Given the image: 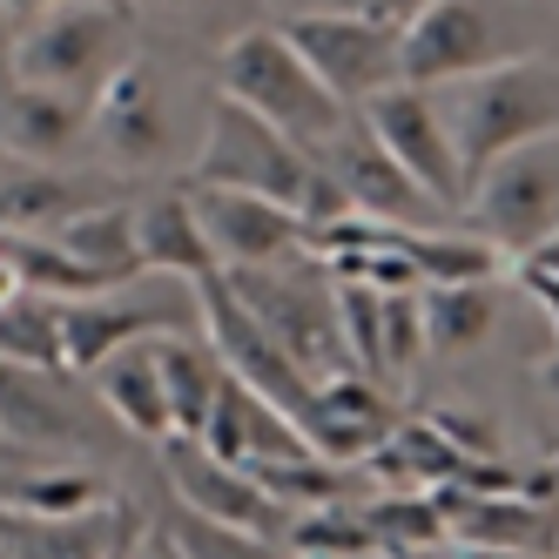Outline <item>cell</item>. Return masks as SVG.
<instances>
[{"label":"cell","mask_w":559,"mask_h":559,"mask_svg":"<svg viewBox=\"0 0 559 559\" xmlns=\"http://www.w3.org/2000/svg\"><path fill=\"white\" fill-rule=\"evenodd\" d=\"M284 34L310 61V74L350 115L405 82V34L397 27H378V21H284Z\"/></svg>","instance_id":"7c38bea8"},{"label":"cell","mask_w":559,"mask_h":559,"mask_svg":"<svg viewBox=\"0 0 559 559\" xmlns=\"http://www.w3.org/2000/svg\"><path fill=\"white\" fill-rule=\"evenodd\" d=\"M465 552V546H459ZM465 559H552V552H465Z\"/></svg>","instance_id":"7bdbcfd3"},{"label":"cell","mask_w":559,"mask_h":559,"mask_svg":"<svg viewBox=\"0 0 559 559\" xmlns=\"http://www.w3.org/2000/svg\"><path fill=\"white\" fill-rule=\"evenodd\" d=\"M189 182V176H182ZM195 195V216H203V236L216 250V276L229 270H276V263H304V216L270 203V195H243V189H210V182H189Z\"/></svg>","instance_id":"2e32d148"},{"label":"cell","mask_w":559,"mask_h":559,"mask_svg":"<svg viewBox=\"0 0 559 559\" xmlns=\"http://www.w3.org/2000/svg\"><path fill=\"white\" fill-rule=\"evenodd\" d=\"M8 169H14V155H8V148H0V176H8Z\"/></svg>","instance_id":"7dc6e473"},{"label":"cell","mask_w":559,"mask_h":559,"mask_svg":"<svg viewBox=\"0 0 559 559\" xmlns=\"http://www.w3.org/2000/svg\"><path fill=\"white\" fill-rule=\"evenodd\" d=\"M459 223L478 229V236H492L512 263L526 250H539L559 229V135L533 142V148H512L492 169H478Z\"/></svg>","instance_id":"30bf717a"},{"label":"cell","mask_w":559,"mask_h":559,"mask_svg":"<svg viewBox=\"0 0 559 559\" xmlns=\"http://www.w3.org/2000/svg\"><path fill=\"white\" fill-rule=\"evenodd\" d=\"M155 344H163V337L129 344V350L102 357V365L88 371L95 378V405L108 412V425L129 431V438H142V445H163V438L176 431L169 391H163V350H155Z\"/></svg>","instance_id":"cb8c5ba5"},{"label":"cell","mask_w":559,"mask_h":559,"mask_svg":"<svg viewBox=\"0 0 559 559\" xmlns=\"http://www.w3.org/2000/svg\"><path fill=\"white\" fill-rule=\"evenodd\" d=\"M0 148L14 163H41V169H68L88 148V102H68L55 88L14 82L0 95Z\"/></svg>","instance_id":"7402d4cb"},{"label":"cell","mask_w":559,"mask_h":559,"mask_svg":"<svg viewBox=\"0 0 559 559\" xmlns=\"http://www.w3.org/2000/svg\"><path fill=\"white\" fill-rule=\"evenodd\" d=\"M425 357V310L418 290H384V384L397 391Z\"/></svg>","instance_id":"e575fe53"},{"label":"cell","mask_w":559,"mask_h":559,"mask_svg":"<svg viewBox=\"0 0 559 559\" xmlns=\"http://www.w3.org/2000/svg\"><path fill=\"white\" fill-rule=\"evenodd\" d=\"M135 14H163V21H203L216 0H129Z\"/></svg>","instance_id":"74e56055"},{"label":"cell","mask_w":559,"mask_h":559,"mask_svg":"<svg viewBox=\"0 0 559 559\" xmlns=\"http://www.w3.org/2000/svg\"><path fill=\"white\" fill-rule=\"evenodd\" d=\"M102 418L108 412L74 391V371H48V365H14V357H0V445L74 452V445H95Z\"/></svg>","instance_id":"4fadbf2b"},{"label":"cell","mask_w":559,"mask_h":559,"mask_svg":"<svg viewBox=\"0 0 559 559\" xmlns=\"http://www.w3.org/2000/svg\"><path fill=\"white\" fill-rule=\"evenodd\" d=\"M397 397L391 384L365 378V371H337L310 391V405L297 412V431L310 438V452L317 459H331V465H365L384 438L397 431Z\"/></svg>","instance_id":"ac0fdd59"},{"label":"cell","mask_w":559,"mask_h":559,"mask_svg":"<svg viewBox=\"0 0 559 559\" xmlns=\"http://www.w3.org/2000/svg\"><path fill=\"white\" fill-rule=\"evenodd\" d=\"M169 539H176L189 559H297L284 539L236 533V526H216V519H195V512H176V519H169Z\"/></svg>","instance_id":"836d02e7"},{"label":"cell","mask_w":559,"mask_h":559,"mask_svg":"<svg viewBox=\"0 0 559 559\" xmlns=\"http://www.w3.org/2000/svg\"><path fill=\"white\" fill-rule=\"evenodd\" d=\"M438 102L452 115L465 176H478V169H492L499 155L559 135V61H546V55L506 61L492 74H472V82L438 88Z\"/></svg>","instance_id":"3957f363"},{"label":"cell","mask_w":559,"mask_h":559,"mask_svg":"<svg viewBox=\"0 0 559 559\" xmlns=\"http://www.w3.org/2000/svg\"><path fill=\"white\" fill-rule=\"evenodd\" d=\"M142 533H148V526H142ZM142 533H135V539H129V546H122V552H115V559H135V546H142Z\"/></svg>","instance_id":"bcb514c9"},{"label":"cell","mask_w":559,"mask_h":559,"mask_svg":"<svg viewBox=\"0 0 559 559\" xmlns=\"http://www.w3.org/2000/svg\"><path fill=\"white\" fill-rule=\"evenodd\" d=\"M203 331V284H182V276H129L115 290H88L61 304V344H68V371L88 378L102 357L148 344V337H182Z\"/></svg>","instance_id":"5b68a950"},{"label":"cell","mask_w":559,"mask_h":559,"mask_svg":"<svg viewBox=\"0 0 559 559\" xmlns=\"http://www.w3.org/2000/svg\"><path fill=\"white\" fill-rule=\"evenodd\" d=\"M405 559H465L459 546H431V552H405Z\"/></svg>","instance_id":"ee69618b"},{"label":"cell","mask_w":559,"mask_h":559,"mask_svg":"<svg viewBox=\"0 0 559 559\" xmlns=\"http://www.w3.org/2000/svg\"><path fill=\"white\" fill-rule=\"evenodd\" d=\"M55 243L82 263L102 290H115V284H129V276H142V243H135V203L129 195H115V203H95V210H82L74 223H61L55 229Z\"/></svg>","instance_id":"4316f807"},{"label":"cell","mask_w":559,"mask_h":559,"mask_svg":"<svg viewBox=\"0 0 559 559\" xmlns=\"http://www.w3.org/2000/svg\"><path fill=\"white\" fill-rule=\"evenodd\" d=\"M270 8L284 21H378V27L405 34L425 0H270Z\"/></svg>","instance_id":"d590c367"},{"label":"cell","mask_w":559,"mask_h":559,"mask_svg":"<svg viewBox=\"0 0 559 559\" xmlns=\"http://www.w3.org/2000/svg\"><path fill=\"white\" fill-rule=\"evenodd\" d=\"M88 142L108 169H129V176H163V169H189V129H182V95H176V74L135 55L115 82L88 102Z\"/></svg>","instance_id":"52a82bcc"},{"label":"cell","mask_w":559,"mask_h":559,"mask_svg":"<svg viewBox=\"0 0 559 559\" xmlns=\"http://www.w3.org/2000/svg\"><path fill=\"white\" fill-rule=\"evenodd\" d=\"M445 539L465 552H552L559 559V499L546 492V472H533L512 492H478V486H445Z\"/></svg>","instance_id":"5bb4252c"},{"label":"cell","mask_w":559,"mask_h":559,"mask_svg":"<svg viewBox=\"0 0 559 559\" xmlns=\"http://www.w3.org/2000/svg\"><path fill=\"white\" fill-rule=\"evenodd\" d=\"M189 182L270 195V203L304 216L310 189H317V155H304L290 135H276L243 102L210 95L203 102V135H195V155H189Z\"/></svg>","instance_id":"8992f818"},{"label":"cell","mask_w":559,"mask_h":559,"mask_svg":"<svg viewBox=\"0 0 559 559\" xmlns=\"http://www.w3.org/2000/svg\"><path fill=\"white\" fill-rule=\"evenodd\" d=\"M506 284H431L418 290V310H425V350H445V357H465L492 337L499 324V297Z\"/></svg>","instance_id":"f546056e"},{"label":"cell","mask_w":559,"mask_h":559,"mask_svg":"<svg viewBox=\"0 0 559 559\" xmlns=\"http://www.w3.org/2000/svg\"><path fill=\"white\" fill-rule=\"evenodd\" d=\"M223 284L257 310V324L297 357L310 384L350 371L344 324H337V284H331V270L317 263V257L276 263V270H229Z\"/></svg>","instance_id":"ba28073f"},{"label":"cell","mask_w":559,"mask_h":559,"mask_svg":"<svg viewBox=\"0 0 559 559\" xmlns=\"http://www.w3.org/2000/svg\"><path fill=\"white\" fill-rule=\"evenodd\" d=\"M297 559H365L378 552L371 526H365V506H317V512H297L290 519V539H284Z\"/></svg>","instance_id":"d6a6232c"},{"label":"cell","mask_w":559,"mask_h":559,"mask_svg":"<svg viewBox=\"0 0 559 559\" xmlns=\"http://www.w3.org/2000/svg\"><path fill=\"white\" fill-rule=\"evenodd\" d=\"M155 465H163V486H169L176 512L216 519V526H236V533H263V539H290V512L257 486V472L216 459L203 438L169 431L155 445Z\"/></svg>","instance_id":"8fae6325"},{"label":"cell","mask_w":559,"mask_h":559,"mask_svg":"<svg viewBox=\"0 0 559 559\" xmlns=\"http://www.w3.org/2000/svg\"><path fill=\"white\" fill-rule=\"evenodd\" d=\"M539 472H546V492L559 499V459H552V465H539Z\"/></svg>","instance_id":"f6af8a7d"},{"label":"cell","mask_w":559,"mask_h":559,"mask_svg":"<svg viewBox=\"0 0 559 559\" xmlns=\"http://www.w3.org/2000/svg\"><path fill=\"white\" fill-rule=\"evenodd\" d=\"M539 55V8L533 0H425L405 27V82L452 88L472 74Z\"/></svg>","instance_id":"7a4b0ae2"},{"label":"cell","mask_w":559,"mask_h":559,"mask_svg":"<svg viewBox=\"0 0 559 559\" xmlns=\"http://www.w3.org/2000/svg\"><path fill=\"white\" fill-rule=\"evenodd\" d=\"M539 391H546V397H552V405H559V350H552V357H546V365H539Z\"/></svg>","instance_id":"b9f144b4"},{"label":"cell","mask_w":559,"mask_h":559,"mask_svg":"<svg viewBox=\"0 0 559 559\" xmlns=\"http://www.w3.org/2000/svg\"><path fill=\"white\" fill-rule=\"evenodd\" d=\"M203 445H210L216 459H229V465L257 472V465L304 459V452H310V438L297 431V418H290V412H276L270 397H257L250 384L223 378L216 405H210V425H203Z\"/></svg>","instance_id":"ffe728a7"},{"label":"cell","mask_w":559,"mask_h":559,"mask_svg":"<svg viewBox=\"0 0 559 559\" xmlns=\"http://www.w3.org/2000/svg\"><path fill=\"white\" fill-rule=\"evenodd\" d=\"M357 122H365L391 163L405 169V176L431 195V203L459 223L465 195H472V176H465V155H459V135H452V115H445V102H438V88L397 82V88H384L378 102L357 108Z\"/></svg>","instance_id":"9c48e42d"},{"label":"cell","mask_w":559,"mask_h":559,"mask_svg":"<svg viewBox=\"0 0 559 559\" xmlns=\"http://www.w3.org/2000/svg\"><path fill=\"white\" fill-rule=\"evenodd\" d=\"M216 95L263 115V122L276 135H290L304 155H324L357 122V115L310 74V61L290 48L284 27H236L216 48Z\"/></svg>","instance_id":"6da1fadb"},{"label":"cell","mask_w":559,"mask_h":559,"mask_svg":"<svg viewBox=\"0 0 559 559\" xmlns=\"http://www.w3.org/2000/svg\"><path fill=\"white\" fill-rule=\"evenodd\" d=\"M108 176H82V169H41V163H14L0 176V229L8 236H55L61 223H74L95 203H115Z\"/></svg>","instance_id":"44dd1931"},{"label":"cell","mask_w":559,"mask_h":559,"mask_svg":"<svg viewBox=\"0 0 559 559\" xmlns=\"http://www.w3.org/2000/svg\"><path fill=\"white\" fill-rule=\"evenodd\" d=\"M21 82V21L0 8V95Z\"/></svg>","instance_id":"8d00e7d4"},{"label":"cell","mask_w":559,"mask_h":559,"mask_svg":"<svg viewBox=\"0 0 559 559\" xmlns=\"http://www.w3.org/2000/svg\"><path fill=\"white\" fill-rule=\"evenodd\" d=\"M14 21H41V14H61V8H95V0H0Z\"/></svg>","instance_id":"60d3db41"},{"label":"cell","mask_w":559,"mask_h":559,"mask_svg":"<svg viewBox=\"0 0 559 559\" xmlns=\"http://www.w3.org/2000/svg\"><path fill=\"white\" fill-rule=\"evenodd\" d=\"M378 492H445L465 478V452L452 445L431 418H397V431L365 459Z\"/></svg>","instance_id":"484cf974"},{"label":"cell","mask_w":559,"mask_h":559,"mask_svg":"<svg viewBox=\"0 0 559 559\" xmlns=\"http://www.w3.org/2000/svg\"><path fill=\"white\" fill-rule=\"evenodd\" d=\"M108 478L68 452H21V445H0V512H95L108 506Z\"/></svg>","instance_id":"603a6c76"},{"label":"cell","mask_w":559,"mask_h":559,"mask_svg":"<svg viewBox=\"0 0 559 559\" xmlns=\"http://www.w3.org/2000/svg\"><path fill=\"white\" fill-rule=\"evenodd\" d=\"M203 337L216 344L223 371H229L236 384H250L257 397H270L276 412H290V418H297V412L310 405V391H317V384L304 378V365H297V357L257 324V310L236 297L223 276H210V284H203Z\"/></svg>","instance_id":"9a60e30c"},{"label":"cell","mask_w":559,"mask_h":559,"mask_svg":"<svg viewBox=\"0 0 559 559\" xmlns=\"http://www.w3.org/2000/svg\"><path fill=\"white\" fill-rule=\"evenodd\" d=\"M0 357L14 365H48L68 371V344H61V304L41 290H21L0 304Z\"/></svg>","instance_id":"1f68e13d"},{"label":"cell","mask_w":559,"mask_h":559,"mask_svg":"<svg viewBox=\"0 0 559 559\" xmlns=\"http://www.w3.org/2000/svg\"><path fill=\"white\" fill-rule=\"evenodd\" d=\"M405 257L418 263V284H499L506 276V250L492 236H478L465 223H438V229H405Z\"/></svg>","instance_id":"83f0119b"},{"label":"cell","mask_w":559,"mask_h":559,"mask_svg":"<svg viewBox=\"0 0 559 559\" xmlns=\"http://www.w3.org/2000/svg\"><path fill=\"white\" fill-rule=\"evenodd\" d=\"M135 243H142V270L155 276H182V284H210L216 276V250L203 236L189 182H169L135 203Z\"/></svg>","instance_id":"d4e9b609"},{"label":"cell","mask_w":559,"mask_h":559,"mask_svg":"<svg viewBox=\"0 0 559 559\" xmlns=\"http://www.w3.org/2000/svg\"><path fill=\"white\" fill-rule=\"evenodd\" d=\"M512 270H533V276H552V284H559V229L546 236V243H539V250H526V257H519Z\"/></svg>","instance_id":"ab89813d"},{"label":"cell","mask_w":559,"mask_h":559,"mask_svg":"<svg viewBox=\"0 0 559 559\" xmlns=\"http://www.w3.org/2000/svg\"><path fill=\"white\" fill-rule=\"evenodd\" d=\"M317 169L344 189V203H350L357 216H378V223H391V229H438V223H452V216L438 210L431 195L378 148V135H371L365 122H350L324 155H317Z\"/></svg>","instance_id":"e0dca14e"},{"label":"cell","mask_w":559,"mask_h":559,"mask_svg":"<svg viewBox=\"0 0 559 559\" xmlns=\"http://www.w3.org/2000/svg\"><path fill=\"white\" fill-rule=\"evenodd\" d=\"M135 55H142V14L129 0H95V8L21 21V82L55 88L68 102H95Z\"/></svg>","instance_id":"277c9868"},{"label":"cell","mask_w":559,"mask_h":559,"mask_svg":"<svg viewBox=\"0 0 559 559\" xmlns=\"http://www.w3.org/2000/svg\"><path fill=\"white\" fill-rule=\"evenodd\" d=\"M163 350V391H169V418L182 438H203L210 425V405H216V391H223V357L203 331H182V337H163L155 344Z\"/></svg>","instance_id":"f1b7e54d"},{"label":"cell","mask_w":559,"mask_h":559,"mask_svg":"<svg viewBox=\"0 0 559 559\" xmlns=\"http://www.w3.org/2000/svg\"><path fill=\"white\" fill-rule=\"evenodd\" d=\"M21 290H27V284H21V250H14V236L0 229V304L21 297Z\"/></svg>","instance_id":"f35d334b"},{"label":"cell","mask_w":559,"mask_h":559,"mask_svg":"<svg viewBox=\"0 0 559 559\" xmlns=\"http://www.w3.org/2000/svg\"><path fill=\"white\" fill-rule=\"evenodd\" d=\"M365 506V526L378 539V552H431V546H452L445 539V512H438V492H371L357 499Z\"/></svg>","instance_id":"4dcf8cb0"},{"label":"cell","mask_w":559,"mask_h":559,"mask_svg":"<svg viewBox=\"0 0 559 559\" xmlns=\"http://www.w3.org/2000/svg\"><path fill=\"white\" fill-rule=\"evenodd\" d=\"M135 533L142 519L122 499H108L95 512H61V519L0 512V559H115Z\"/></svg>","instance_id":"d6986e66"}]
</instances>
